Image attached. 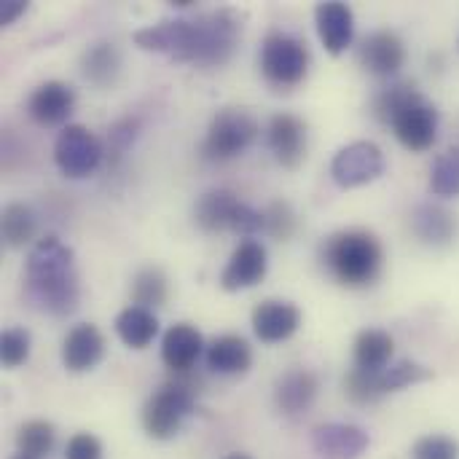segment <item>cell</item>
I'll use <instances>...</instances> for the list:
<instances>
[{"mask_svg": "<svg viewBox=\"0 0 459 459\" xmlns=\"http://www.w3.org/2000/svg\"><path fill=\"white\" fill-rule=\"evenodd\" d=\"M344 393L352 403L358 406H371L377 401L385 398L382 390V371H363V368H352L344 379Z\"/></svg>", "mask_w": 459, "mask_h": 459, "instance_id": "29", "label": "cell"}, {"mask_svg": "<svg viewBox=\"0 0 459 459\" xmlns=\"http://www.w3.org/2000/svg\"><path fill=\"white\" fill-rule=\"evenodd\" d=\"M269 148L285 169H296L307 159V124L293 113H277L269 121Z\"/></svg>", "mask_w": 459, "mask_h": 459, "instance_id": "12", "label": "cell"}, {"mask_svg": "<svg viewBox=\"0 0 459 459\" xmlns=\"http://www.w3.org/2000/svg\"><path fill=\"white\" fill-rule=\"evenodd\" d=\"M204 358H207V368H212L215 374H223V377L245 374L250 368V363H253L250 344L242 336H234V333L212 339L210 347L204 350Z\"/></svg>", "mask_w": 459, "mask_h": 459, "instance_id": "22", "label": "cell"}, {"mask_svg": "<svg viewBox=\"0 0 459 459\" xmlns=\"http://www.w3.org/2000/svg\"><path fill=\"white\" fill-rule=\"evenodd\" d=\"M65 459H102V444L91 433H75L67 441Z\"/></svg>", "mask_w": 459, "mask_h": 459, "instance_id": "35", "label": "cell"}, {"mask_svg": "<svg viewBox=\"0 0 459 459\" xmlns=\"http://www.w3.org/2000/svg\"><path fill=\"white\" fill-rule=\"evenodd\" d=\"M393 350H395V342L390 333L379 331V328H366L358 333L355 339V368H363V371H385L393 360Z\"/></svg>", "mask_w": 459, "mask_h": 459, "instance_id": "25", "label": "cell"}, {"mask_svg": "<svg viewBox=\"0 0 459 459\" xmlns=\"http://www.w3.org/2000/svg\"><path fill=\"white\" fill-rule=\"evenodd\" d=\"M320 382L309 368H290L274 385V403L285 417L307 414L317 398Z\"/></svg>", "mask_w": 459, "mask_h": 459, "instance_id": "19", "label": "cell"}, {"mask_svg": "<svg viewBox=\"0 0 459 459\" xmlns=\"http://www.w3.org/2000/svg\"><path fill=\"white\" fill-rule=\"evenodd\" d=\"M73 105H75V91L70 83L46 81L30 94L27 113L40 126H56L67 121V116L73 113Z\"/></svg>", "mask_w": 459, "mask_h": 459, "instance_id": "15", "label": "cell"}, {"mask_svg": "<svg viewBox=\"0 0 459 459\" xmlns=\"http://www.w3.org/2000/svg\"><path fill=\"white\" fill-rule=\"evenodd\" d=\"M116 333L118 339L132 347V350H145L156 333H159V320L151 309H143V307H126L124 312H118L116 317Z\"/></svg>", "mask_w": 459, "mask_h": 459, "instance_id": "24", "label": "cell"}, {"mask_svg": "<svg viewBox=\"0 0 459 459\" xmlns=\"http://www.w3.org/2000/svg\"><path fill=\"white\" fill-rule=\"evenodd\" d=\"M105 358V336L97 325L81 323L62 342V363L73 374H86Z\"/></svg>", "mask_w": 459, "mask_h": 459, "instance_id": "18", "label": "cell"}, {"mask_svg": "<svg viewBox=\"0 0 459 459\" xmlns=\"http://www.w3.org/2000/svg\"><path fill=\"white\" fill-rule=\"evenodd\" d=\"M11 459H32V457H24V455H16V457H11Z\"/></svg>", "mask_w": 459, "mask_h": 459, "instance_id": "39", "label": "cell"}, {"mask_svg": "<svg viewBox=\"0 0 459 459\" xmlns=\"http://www.w3.org/2000/svg\"><path fill=\"white\" fill-rule=\"evenodd\" d=\"M428 379H433L430 368H425L414 360H401L382 371V390H385V395H390V393H398L403 387H411V385H420Z\"/></svg>", "mask_w": 459, "mask_h": 459, "instance_id": "31", "label": "cell"}, {"mask_svg": "<svg viewBox=\"0 0 459 459\" xmlns=\"http://www.w3.org/2000/svg\"><path fill=\"white\" fill-rule=\"evenodd\" d=\"M188 374H175L172 382L161 385L143 406V428L156 441H169L180 433L188 414L196 406L199 379H186Z\"/></svg>", "mask_w": 459, "mask_h": 459, "instance_id": "5", "label": "cell"}, {"mask_svg": "<svg viewBox=\"0 0 459 459\" xmlns=\"http://www.w3.org/2000/svg\"><path fill=\"white\" fill-rule=\"evenodd\" d=\"M169 299V282H167V274L159 269V266H148L143 272H137V277L132 280V301L134 307H143V309H159L164 307Z\"/></svg>", "mask_w": 459, "mask_h": 459, "instance_id": "26", "label": "cell"}, {"mask_svg": "<svg viewBox=\"0 0 459 459\" xmlns=\"http://www.w3.org/2000/svg\"><path fill=\"white\" fill-rule=\"evenodd\" d=\"M299 325H301V312L290 301L269 299L253 309V331L266 344H277V342L290 339L299 331Z\"/></svg>", "mask_w": 459, "mask_h": 459, "instance_id": "17", "label": "cell"}, {"mask_svg": "<svg viewBox=\"0 0 459 459\" xmlns=\"http://www.w3.org/2000/svg\"><path fill=\"white\" fill-rule=\"evenodd\" d=\"M0 229H3V242L13 250L24 247L32 242L35 231H38V221H35V212L27 207V204H8L3 210V218H0Z\"/></svg>", "mask_w": 459, "mask_h": 459, "instance_id": "27", "label": "cell"}, {"mask_svg": "<svg viewBox=\"0 0 459 459\" xmlns=\"http://www.w3.org/2000/svg\"><path fill=\"white\" fill-rule=\"evenodd\" d=\"M411 229L414 234L433 247H446L455 237H457V218L441 207V204H420L411 215Z\"/></svg>", "mask_w": 459, "mask_h": 459, "instance_id": "21", "label": "cell"}, {"mask_svg": "<svg viewBox=\"0 0 459 459\" xmlns=\"http://www.w3.org/2000/svg\"><path fill=\"white\" fill-rule=\"evenodd\" d=\"M132 140H134V121L132 118H124L110 129V151L116 156H124V151L129 148Z\"/></svg>", "mask_w": 459, "mask_h": 459, "instance_id": "36", "label": "cell"}, {"mask_svg": "<svg viewBox=\"0 0 459 459\" xmlns=\"http://www.w3.org/2000/svg\"><path fill=\"white\" fill-rule=\"evenodd\" d=\"M27 293L43 312L54 317L73 315L81 301V285L75 272V253L56 237L38 239L27 255L24 269Z\"/></svg>", "mask_w": 459, "mask_h": 459, "instance_id": "2", "label": "cell"}, {"mask_svg": "<svg viewBox=\"0 0 459 459\" xmlns=\"http://www.w3.org/2000/svg\"><path fill=\"white\" fill-rule=\"evenodd\" d=\"M261 73L274 86H296L309 73V48L288 32H269L261 46Z\"/></svg>", "mask_w": 459, "mask_h": 459, "instance_id": "8", "label": "cell"}, {"mask_svg": "<svg viewBox=\"0 0 459 459\" xmlns=\"http://www.w3.org/2000/svg\"><path fill=\"white\" fill-rule=\"evenodd\" d=\"M385 172V153L371 140L344 145L331 161V178L342 188H358L377 180Z\"/></svg>", "mask_w": 459, "mask_h": 459, "instance_id": "10", "label": "cell"}, {"mask_svg": "<svg viewBox=\"0 0 459 459\" xmlns=\"http://www.w3.org/2000/svg\"><path fill=\"white\" fill-rule=\"evenodd\" d=\"M264 223H266V234L274 239H290L299 229V215L288 202H272L264 210Z\"/></svg>", "mask_w": 459, "mask_h": 459, "instance_id": "32", "label": "cell"}, {"mask_svg": "<svg viewBox=\"0 0 459 459\" xmlns=\"http://www.w3.org/2000/svg\"><path fill=\"white\" fill-rule=\"evenodd\" d=\"M202 352H204V339L188 323L172 325L161 339V360L172 374H188L202 358Z\"/></svg>", "mask_w": 459, "mask_h": 459, "instance_id": "20", "label": "cell"}, {"mask_svg": "<svg viewBox=\"0 0 459 459\" xmlns=\"http://www.w3.org/2000/svg\"><path fill=\"white\" fill-rule=\"evenodd\" d=\"M368 444V433L347 422H328L312 430V449L323 459H358Z\"/></svg>", "mask_w": 459, "mask_h": 459, "instance_id": "13", "label": "cell"}, {"mask_svg": "<svg viewBox=\"0 0 459 459\" xmlns=\"http://www.w3.org/2000/svg\"><path fill=\"white\" fill-rule=\"evenodd\" d=\"M102 153L105 151H102L100 137L81 124L62 126V132L54 140V161H56L59 172L73 180L89 178L100 167Z\"/></svg>", "mask_w": 459, "mask_h": 459, "instance_id": "9", "label": "cell"}, {"mask_svg": "<svg viewBox=\"0 0 459 459\" xmlns=\"http://www.w3.org/2000/svg\"><path fill=\"white\" fill-rule=\"evenodd\" d=\"M239 35V16L229 8H218L196 19H169L143 27L134 32V43L143 51H164L178 62L221 67L234 56Z\"/></svg>", "mask_w": 459, "mask_h": 459, "instance_id": "1", "label": "cell"}, {"mask_svg": "<svg viewBox=\"0 0 459 459\" xmlns=\"http://www.w3.org/2000/svg\"><path fill=\"white\" fill-rule=\"evenodd\" d=\"M258 137V121L242 110V108H223L221 113L212 116L204 143H202V156L210 161H229L242 156L253 140Z\"/></svg>", "mask_w": 459, "mask_h": 459, "instance_id": "7", "label": "cell"}, {"mask_svg": "<svg viewBox=\"0 0 459 459\" xmlns=\"http://www.w3.org/2000/svg\"><path fill=\"white\" fill-rule=\"evenodd\" d=\"M360 65L371 75L390 78L406 65V43L393 30H377L360 46Z\"/></svg>", "mask_w": 459, "mask_h": 459, "instance_id": "14", "label": "cell"}, {"mask_svg": "<svg viewBox=\"0 0 459 459\" xmlns=\"http://www.w3.org/2000/svg\"><path fill=\"white\" fill-rule=\"evenodd\" d=\"M323 264L344 288H366L377 282L385 264V250L371 231L344 229L323 242Z\"/></svg>", "mask_w": 459, "mask_h": 459, "instance_id": "4", "label": "cell"}, {"mask_svg": "<svg viewBox=\"0 0 459 459\" xmlns=\"http://www.w3.org/2000/svg\"><path fill=\"white\" fill-rule=\"evenodd\" d=\"M24 11H27V3H22V0H3L0 3V24L3 27L13 24V19H19Z\"/></svg>", "mask_w": 459, "mask_h": 459, "instance_id": "37", "label": "cell"}, {"mask_svg": "<svg viewBox=\"0 0 459 459\" xmlns=\"http://www.w3.org/2000/svg\"><path fill=\"white\" fill-rule=\"evenodd\" d=\"M226 459H253V457H247V455H242V452H234V455H229Z\"/></svg>", "mask_w": 459, "mask_h": 459, "instance_id": "38", "label": "cell"}, {"mask_svg": "<svg viewBox=\"0 0 459 459\" xmlns=\"http://www.w3.org/2000/svg\"><path fill=\"white\" fill-rule=\"evenodd\" d=\"M430 191L436 196H459V148L444 151L430 169Z\"/></svg>", "mask_w": 459, "mask_h": 459, "instance_id": "30", "label": "cell"}, {"mask_svg": "<svg viewBox=\"0 0 459 459\" xmlns=\"http://www.w3.org/2000/svg\"><path fill=\"white\" fill-rule=\"evenodd\" d=\"M266 269H269L266 247L261 242H255V239H245V242L237 245V250L231 253L226 269L221 272V288L229 290V293L255 288L266 277Z\"/></svg>", "mask_w": 459, "mask_h": 459, "instance_id": "11", "label": "cell"}, {"mask_svg": "<svg viewBox=\"0 0 459 459\" xmlns=\"http://www.w3.org/2000/svg\"><path fill=\"white\" fill-rule=\"evenodd\" d=\"M54 441H56V433H54V425L51 422H43V420H32V422H24L16 433V446H19V455L32 459L46 457L51 455L54 449Z\"/></svg>", "mask_w": 459, "mask_h": 459, "instance_id": "28", "label": "cell"}, {"mask_svg": "<svg viewBox=\"0 0 459 459\" xmlns=\"http://www.w3.org/2000/svg\"><path fill=\"white\" fill-rule=\"evenodd\" d=\"M0 358L5 368H16L30 358V333L24 328H8L0 336Z\"/></svg>", "mask_w": 459, "mask_h": 459, "instance_id": "33", "label": "cell"}, {"mask_svg": "<svg viewBox=\"0 0 459 459\" xmlns=\"http://www.w3.org/2000/svg\"><path fill=\"white\" fill-rule=\"evenodd\" d=\"M411 459H459V444L449 436H425L414 444Z\"/></svg>", "mask_w": 459, "mask_h": 459, "instance_id": "34", "label": "cell"}, {"mask_svg": "<svg viewBox=\"0 0 459 459\" xmlns=\"http://www.w3.org/2000/svg\"><path fill=\"white\" fill-rule=\"evenodd\" d=\"M315 22H317V35L328 54L339 56L342 51H347V46L355 38V13L347 3L342 0L320 3L315 8Z\"/></svg>", "mask_w": 459, "mask_h": 459, "instance_id": "16", "label": "cell"}, {"mask_svg": "<svg viewBox=\"0 0 459 459\" xmlns=\"http://www.w3.org/2000/svg\"><path fill=\"white\" fill-rule=\"evenodd\" d=\"M81 73L89 83H94L100 89L113 86L121 73V54H118L116 43L102 40V43L89 46L81 56Z\"/></svg>", "mask_w": 459, "mask_h": 459, "instance_id": "23", "label": "cell"}, {"mask_svg": "<svg viewBox=\"0 0 459 459\" xmlns=\"http://www.w3.org/2000/svg\"><path fill=\"white\" fill-rule=\"evenodd\" d=\"M374 113L393 126L395 137L409 151H428L438 140V110L414 83H393L382 89L374 100Z\"/></svg>", "mask_w": 459, "mask_h": 459, "instance_id": "3", "label": "cell"}, {"mask_svg": "<svg viewBox=\"0 0 459 459\" xmlns=\"http://www.w3.org/2000/svg\"><path fill=\"white\" fill-rule=\"evenodd\" d=\"M194 221L207 234L234 231L242 237H253L258 231H266L264 212L239 202V196L226 188H212L202 194L199 202L194 204Z\"/></svg>", "mask_w": 459, "mask_h": 459, "instance_id": "6", "label": "cell"}]
</instances>
